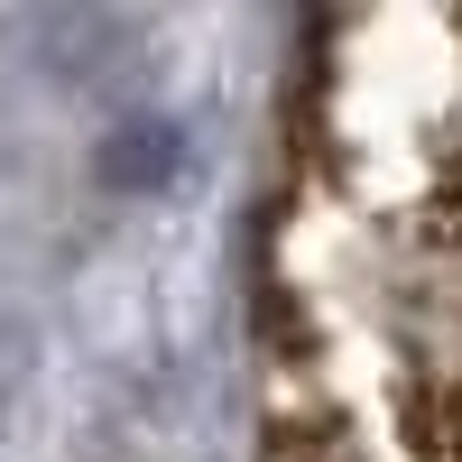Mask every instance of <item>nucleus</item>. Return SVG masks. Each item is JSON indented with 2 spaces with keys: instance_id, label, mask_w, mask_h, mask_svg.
I'll list each match as a JSON object with an SVG mask.
<instances>
[{
  "instance_id": "f257e3e1",
  "label": "nucleus",
  "mask_w": 462,
  "mask_h": 462,
  "mask_svg": "<svg viewBox=\"0 0 462 462\" xmlns=\"http://www.w3.org/2000/svg\"><path fill=\"white\" fill-rule=\"evenodd\" d=\"M416 462H462V389H435L416 407Z\"/></svg>"
},
{
  "instance_id": "f03ea898",
  "label": "nucleus",
  "mask_w": 462,
  "mask_h": 462,
  "mask_svg": "<svg viewBox=\"0 0 462 462\" xmlns=\"http://www.w3.org/2000/svg\"><path fill=\"white\" fill-rule=\"evenodd\" d=\"M444 47H453V74H462V19L444 28ZM453 195H462V93H453Z\"/></svg>"
}]
</instances>
